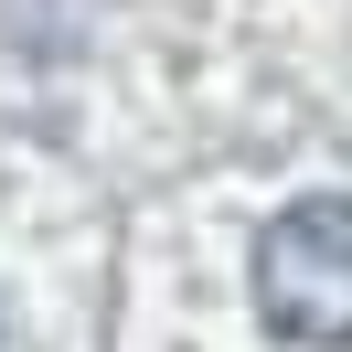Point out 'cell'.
Returning <instances> with one entry per match:
<instances>
[{
    "label": "cell",
    "instance_id": "6da1fadb",
    "mask_svg": "<svg viewBox=\"0 0 352 352\" xmlns=\"http://www.w3.org/2000/svg\"><path fill=\"white\" fill-rule=\"evenodd\" d=\"M256 320L278 342L352 352V192H299L256 235Z\"/></svg>",
    "mask_w": 352,
    "mask_h": 352
}]
</instances>
